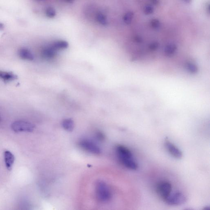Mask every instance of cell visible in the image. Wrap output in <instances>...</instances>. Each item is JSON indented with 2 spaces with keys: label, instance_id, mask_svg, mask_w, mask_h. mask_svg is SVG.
I'll return each mask as SVG.
<instances>
[{
  "label": "cell",
  "instance_id": "obj_3",
  "mask_svg": "<svg viewBox=\"0 0 210 210\" xmlns=\"http://www.w3.org/2000/svg\"><path fill=\"white\" fill-rule=\"evenodd\" d=\"M163 200L168 205L172 206H179L183 205L187 201L186 196L182 192H171Z\"/></svg>",
  "mask_w": 210,
  "mask_h": 210
},
{
  "label": "cell",
  "instance_id": "obj_12",
  "mask_svg": "<svg viewBox=\"0 0 210 210\" xmlns=\"http://www.w3.org/2000/svg\"><path fill=\"white\" fill-rule=\"evenodd\" d=\"M62 126L65 130L68 131H71L74 128V122L71 119H66L62 122Z\"/></svg>",
  "mask_w": 210,
  "mask_h": 210
},
{
  "label": "cell",
  "instance_id": "obj_13",
  "mask_svg": "<svg viewBox=\"0 0 210 210\" xmlns=\"http://www.w3.org/2000/svg\"><path fill=\"white\" fill-rule=\"evenodd\" d=\"M55 50H61L67 48L68 47L69 44L68 42L65 41H58L54 43V44L52 45Z\"/></svg>",
  "mask_w": 210,
  "mask_h": 210
},
{
  "label": "cell",
  "instance_id": "obj_2",
  "mask_svg": "<svg viewBox=\"0 0 210 210\" xmlns=\"http://www.w3.org/2000/svg\"><path fill=\"white\" fill-rule=\"evenodd\" d=\"M95 190L97 198L101 202H108L111 199V192L105 182H98L96 185Z\"/></svg>",
  "mask_w": 210,
  "mask_h": 210
},
{
  "label": "cell",
  "instance_id": "obj_19",
  "mask_svg": "<svg viewBox=\"0 0 210 210\" xmlns=\"http://www.w3.org/2000/svg\"><path fill=\"white\" fill-rule=\"evenodd\" d=\"M97 137L98 139L100 140H102L104 138L103 135L101 133L99 132L97 133Z\"/></svg>",
  "mask_w": 210,
  "mask_h": 210
},
{
  "label": "cell",
  "instance_id": "obj_17",
  "mask_svg": "<svg viewBox=\"0 0 210 210\" xmlns=\"http://www.w3.org/2000/svg\"><path fill=\"white\" fill-rule=\"evenodd\" d=\"M151 25L154 29H158L160 27V22L157 19H153L151 22Z\"/></svg>",
  "mask_w": 210,
  "mask_h": 210
},
{
  "label": "cell",
  "instance_id": "obj_10",
  "mask_svg": "<svg viewBox=\"0 0 210 210\" xmlns=\"http://www.w3.org/2000/svg\"><path fill=\"white\" fill-rule=\"evenodd\" d=\"M18 54L19 57L22 59L31 61L34 59L33 54L27 48H21L18 51Z\"/></svg>",
  "mask_w": 210,
  "mask_h": 210
},
{
  "label": "cell",
  "instance_id": "obj_23",
  "mask_svg": "<svg viewBox=\"0 0 210 210\" xmlns=\"http://www.w3.org/2000/svg\"><path fill=\"white\" fill-rule=\"evenodd\" d=\"M185 1V2H188V3H189V2H190V1H191V0H184Z\"/></svg>",
  "mask_w": 210,
  "mask_h": 210
},
{
  "label": "cell",
  "instance_id": "obj_22",
  "mask_svg": "<svg viewBox=\"0 0 210 210\" xmlns=\"http://www.w3.org/2000/svg\"><path fill=\"white\" fill-rule=\"evenodd\" d=\"M3 28H4V26L3 24L0 23V30L3 29Z\"/></svg>",
  "mask_w": 210,
  "mask_h": 210
},
{
  "label": "cell",
  "instance_id": "obj_18",
  "mask_svg": "<svg viewBox=\"0 0 210 210\" xmlns=\"http://www.w3.org/2000/svg\"><path fill=\"white\" fill-rule=\"evenodd\" d=\"M153 10L154 9H153V7L152 5H149L145 6V8H144V13L146 15L152 14L153 12Z\"/></svg>",
  "mask_w": 210,
  "mask_h": 210
},
{
  "label": "cell",
  "instance_id": "obj_14",
  "mask_svg": "<svg viewBox=\"0 0 210 210\" xmlns=\"http://www.w3.org/2000/svg\"><path fill=\"white\" fill-rule=\"evenodd\" d=\"M133 16L134 14L132 11H130L127 12L123 17V19L124 22L126 24H131L133 18Z\"/></svg>",
  "mask_w": 210,
  "mask_h": 210
},
{
  "label": "cell",
  "instance_id": "obj_9",
  "mask_svg": "<svg viewBox=\"0 0 210 210\" xmlns=\"http://www.w3.org/2000/svg\"><path fill=\"white\" fill-rule=\"evenodd\" d=\"M57 51L52 47H46L42 51V57L47 59H51L55 56L57 54Z\"/></svg>",
  "mask_w": 210,
  "mask_h": 210
},
{
  "label": "cell",
  "instance_id": "obj_8",
  "mask_svg": "<svg viewBox=\"0 0 210 210\" xmlns=\"http://www.w3.org/2000/svg\"><path fill=\"white\" fill-rule=\"evenodd\" d=\"M4 159L6 167L8 170H11L15 161L13 154L9 151L4 152Z\"/></svg>",
  "mask_w": 210,
  "mask_h": 210
},
{
  "label": "cell",
  "instance_id": "obj_5",
  "mask_svg": "<svg viewBox=\"0 0 210 210\" xmlns=\"http://www.w3.org/2000/svg\"><path fill=\"white\" fill-rule=\"evenodd\" d=\"M79 145L83 149L90 153L95 154L101 153V150L99 146L94 142L89 139H83L80 142Z\"/></svg>",
  "mask_w": 210,
  "mask_h": 210
},
{
  "label": "cell",
  "instance_id": "obj_11",
  "mask_svg": "<svg viewBox=\"0 0 210 210\" xmlns=\"http://www.w3.org/2000/svg\"><path fill=\"white\" fill-rule=\"evenodd\" d=\"M17 77L12 73L0 71V78L5 81H10L17 79Z\"/></svg>",
  "mask_w": 210,
  "mask_h": 210
},
{
  "label": "cell",
  "instance_id": "obj_15",
  "mask_svg": "<svg viewBox=\"0 0 210 210\" xmlns=\"http://www.w3.org/2000/svg\"><path fill=\"white\" fill-rule=\"evenodd\" d=\"M97 21L100 24L104 25V26H106L108 24L107 18L102 13H99L98 14L97 16Z\"/></svg>",
  "mask_w": 210,
  "mask_h": 210
},
{
  "label": "cell",
  "instance_id": "obj_20",
  "mask_svg": "<svg viewBox=\"0 0 210 210\" xmlns=\"http://www.w3.org/2000/svg\"><path fill=\"white\" fill-rule=\"evenodd\" d=\"M151 2L154 5H157L159 3V0H151Z\"/></svg>",
  "mask_w": 210,
  "mask_h": 210
},
{
  "label": "cell",
  "instance_id": "obj_1",
  "mask_svg": "<svg viewBox=\"0 0 210 210\" xmlns=\"http://www.w3.org/2000/svg\"><path fill=\"white\" fill-rule=\"evenodd\" d=\"M116 151L121 162L126 168L134 170L137 169L138 164L129 149L123 145H118L116 146Z\"/></svg>",
  "mask_w": 210,
  "mask_h": 210
},
{
  "label": "cell",
  "instance_id": "obj_6",
  "mask_svg": "<svg viewBox=\"0 0 210 210\" xmlns=\"http://www.w3.org/2000/svg\"><path fill=\"white\" fill-rule=\"evenodd\" d=\"M171 184L169 182L163 181L158 185L157 190L158 194L162 199H164L172 192Z\"/></svg>",
  "mask_w": 210,
  "mask_h": 210
},
{
  "label": "cell",
  "instance_id": "obj_7",
  "mask_svg": "<svg viewBox=\"0 0 210 210\" xmlns=\"http://www.w3.org/2000/svg\"><path fill=\"white\" fill-rule=\"evenodd\" d=\"M166 146L168 152L174 157L177 159H180L182 157L183 153L182 152L169 140H166Z\"/></svg>",
  "mask_w": 210,
  "mask_h": 210
},
{
  "label": "cell",
  "instance_id": "obj_16",
  "mask_svg": "<svg viewBox=\"0 0 210 210\" xmlns=\"http://www.w3.org/2000/svg\"><path fill=\"white\" fill-rule=\"evenodd\" d=\"M46 15L49 18H54L56 15L55 10L53 8L49 7L47 9Z\"/></svg>",
  "mask_w": 210,
  "mask_h": 210
},
{
  "label": "cell",
  "instance_id": "obj_4",
  "mask_svg": "<svg viewBox=\"0 0 210 210\" xmlns=\"http://www.w3.org/2000/svg\"><path fill=\"white\" fill-rule=\"evenodd\" d=\"M11 128L14 131L17 133L31 132L34 130V126L29 122L18 120L12 123Z\"/></svg>",
  "mask_w": 210,
  "mask_h": 210
},
{
  "label": "cell",
  "instance_id": "obj_21",
  "mask_svg": "<svg viewBox=\"0 0 210 210\" xmlns=\"http://www.w3.org/2000/svg\"><path fill=\"white\" fill-rule=\"evenodd\" d=\"M65 1L68 3H73L74 0H65Z\"/></svg>",
  "mask_w": 210,
  "mask_h": 210
}]
</instances>
